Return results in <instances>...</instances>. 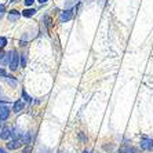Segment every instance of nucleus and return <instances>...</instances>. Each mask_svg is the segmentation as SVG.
Returning <instances> with one entry per match:
<instances>
[{"label": "nucleus", "mask_w": 153, "mask_h": 153, "mask_svg": "<svg viewBox=\"0 0 153 153\" xmlns=\"http://www.w3.org/2000/svg\"><path fill=\"white\" fill-rule=\"evenodd\" d=\"M18 64H19V55H18V53L15 50H13L10 53V62H8L11 71H15L18 68Z\"/></svg>", "instance_id": "nucleus-1"}, {"label": "nucleus", "mask_w": 153, "mask_h": 153, "mask_svg": "<svg viewBox=\"0 0 153 153\" xmlns=\"http://www.w3.org/2000/svg\"><path fill=\"white\" fill-rule=\"evenodd\" d=\"M73 15H75L73 10H64L62 13H61V15H59V21L61 22H68V21H71L72 18H73Z\"/></svg>", "instance_id": "nucleus-2"}, {"label": "nucleus", "mask_w": 153, "mask_h": 153, "mask_svg": "<svg viewBox=\"0 0 153 153\" xmlns=\"http://www.w3.org/2000/svg\"><path fill=\"white\" fill-rule=\"evenodd\" d=\"M21 145H24V141H22V138H19V139H13V141H10V142L7 143V149L14 150V149H18V148H21Z\"/></svg>", "instance_id": "nucleus-3"}, {"label": "nucleus", "mask_w": 153, "mask_h": 153, "mask_svg": "<svg viewBox=\"0 0 153 153\" xmlns=\"http://www.w3.org/2000/svg\"><path fill=\"white\" fill-rule=\"evenodd\" d=\"M141 148H142L143 150H153V139H142L141 141Z\"/></svg>", "instance_id": "nucleus-4"}, {"label": "nucleus", "mask_w": 153, "mask_h": 153, "mask_svg": "<svg viewBox=\"0 0 153 153\" xmlns=\"http://www.w3.org/2000/svg\"><path fill=\"white\" fill-rule=\"evenodd\" d=\"M10 116V109L7 106H0V121H6Z\"/></svg>", "instance_id": "nucleus-5"}, {"label": "nucleus", "mask_w": 153, "mask_h": 153, "mask_svg": "<svg viewBox=\"0 0 153 153\" xmlns=\"http://www.w3.org/2000/svg\"><path fill=\"white\" fill-rule=\"evenodd\" d=\"M19 15H21V13L17 10H11L10 11V14H8V19H10L11 22H15L19 18Z\"/></svg>", "instance_id": "nucleus-6"}, {"label": "nucleus", "mask_w": 153, "mask_h": 153, "mask_svg": "<svg viewBox=\"0 0 153 153\" xmlns=\"http://www.w3.org/2000/svg\"><path fill=\"white\" fill-rule=\"evenodd\" d=\"M24 109V102H22L21 100H18V101H15V103H14V106H13V111L15 112V113H19V112Z\"/></svg>", "instance_id": "nucleus-7"}, {"label": "nucleus", "mask_w": 153, "mask_h": 153, "mask_svg": "<svg viewBox=\"0 0 153 153\" xmlns=\"http://www.w3.org/2000/svg\"><path fill=\"white\" fill-rule=\"evenodd\" d=\"M11 137V130L10 128H3V130H1V132H0V138L1 139H8Z\"/></svg>", "instance_id": "nucleus-8"}, {"label": "nucleus", "mask_w": 153, "mask_h": 153, "mask_svg": "<svg viewBox=\"0 0 153 153\" xmlns=\"http://www.w3.org/2000/svg\"><path fill=\"white\" fill-rule=\"evenodd\" d=\"M121 153H138L137 152L135 148H132V146H128V145H124L123 148L120 149Z\"/></svg>", "instance_id": "nucleus-9"}, {"label": "nucleus", "mask_w": 153, "mask_h": 153, "mask_svg": "<svg viewBox=\"0 0 153 153\" xmlns=\"http://www.w3.org/2000/svg\"><path fill=\"white\" fill-rule=\"evenodd\" d=\"M35 14H36V10H35V8H26V10L22 11V15H24V17H26V18L33 17Z\"/></svg>", "instance_id": "nucleus-10"}, {"label": "nucleus", "mask_w": 153, "mask_h": 153, "mask_svg": "<svg viewBox=\"0 0 153 153\" xmlns=\"http://www.w3.org/2000/svg\"><path fill=\"white\" fill-rule=\"evenodd\" d=\"M44 22H46L47 29H48V30H51V26H53V24H51V22H53V19H51L48 15H46V17H44Z\"/></svg>", "instance_id": "nucleus-11"}, {"label": "nucleus", "mask_w": 153, "mask_h": 153, "mask_svg": "<svg viewBox=\"0 0 153 153\" xmlns=\"http://www.w3.org/2000/svg\"><path fill=\"white\" fill-rule=\"evenodd\" d=\"M6 80H7L8 84H11L13 87H15V85H17V80H15L13 76H6Z\"/></svg>", "instance_id": "nucleus-12"}, {"label": "nucleus", "mask_w": 153, "mask_h": 153, "mask_svg": "<svg viewBox=\"0 0 153 153\" xmlns=\"http://www.w3.org/2000/svg\"><path fill=\"white\" fill-rule=\"evenodd\" d=\"M22 97H24V100H25V101H28V102H32V98H30V97L26 94L25 90H22Z\"/></svg>", "instance_id": "nucleus-13"}, {"label": "nucleus", "mask_w": 153, "mask_h": 153, "mask_svg": "<svg viewBox=\"0 0 153 153\" xmlns=\"http://www.w3.org/2000/svg\"><path fill=\"white\" fill-rule=\"evenodd\" d=\"M6 44H7V39L6 37H0V48H3Z\"/></svg>", "instance_id": "nucleus-14"}, {"label": "nucleus", "mask_w": 153, "mask_h": 153, "mask_svg": "<svg viewBox=\"0 0 153 153\" xmlns=\"http://www.w3.org/2000/svg\"><path fill=\"white\" fill-rule=\"evenodd\" d=\"M19 59H21V66H25V64H26V58L24 57V55H22V57L19 58Z\"/></svg>", "instance_id": "nucleus-15"}, {"label": "nucleus", "mask_w": 153, "mask_h": 153, "mask_svg": "<svg viewBox=\"0 0 153 153\" xmlns=\"http://www.w3.org/2000/svg\"><path fill=\"white\" fill-rule=\"evenodd\" d=\"M0 76H1V77H6V76H7V73H6L4 69H0Z\"/></svg>", "instance_id": "nucleus-16"}, {"label": "nucleus", "mask_w": 153, "mask_h": 153, "mask_svg": "<svg viewBox=\"0 0 153 153\" xmlns=\"http://www.w3.org/2000/svg\"><path fill=\"white\" fill-rule=\"evenodd\" d=\"M33 1H35V0H25V4L26 6H32Z\"/></svg>", "instance_id": "nucleus-17"}, {"label": "nucleus", "mask_w": 153, "mask_h": 153, "mask_svg": "<svg viewBox=\"0 0 153 153\" xmlns=\"http://www.w3.org/2000/svg\"><path fill=\"white\" fill-rule=\"evenodd\" d=\"M4 55H6V54H4V51H3V48H0V61L3 59V57Z\"/></svg>", "instance_id": "nucleus-18"}, {"label": "nucleus", "mask_w": 153, "mask_h": 153, "mask_svg": "<svg viewBox=\"0 0 153 153\" xmlns=\"http://www.w3.org/2000/svg\"><path fill=\"white\" fill-rule=\"evenodd\" d=\"M30 152H32V148H30V146H28V148L24 150V153H30Z\"/></svg>", "instance_id": "nucleus-19"}, {"label": "nucleus", "mask_w": 153, "mask_h": 153, "mask_svg": "<svg viewBox=\"0 0 153 153\" xmlns=\"http://www.w3.org/2000/svg\"><path fill=\"white\" fill-rule=\"evenodd\" d=\"M3 11H4V6L1 4V6H0V17H1V14H3Z\"/></svg>", "instance_id": "nucleus-20"}, {"label": "nucleus", "mask_w": 153, "mask_h": 153, "mask_svg": "<svg viewBox=\"0 0 153 153\" xmlns=\"http://www.w3.org/2000/svg\"><path fill=\"white\" fill-rule=\"evenodd\" d=\"M6 102H10V100H0V103H6Z\"/></svg>", "instance_id": "nucleus-21"}, {"label": "nucleus", "mask_w": 153, "mask_h": 153, "mask_svg": "<svg viewBox=\"0 0 153 153\" xmlns=\"http://www.w3.org/2000/svg\"><path fill=\"white\" fill-rule=\"evenodd\" d=\"M37 1H39V3H47V1H48V0H37Z\"/></svg>", "instance_id": "nucleus-22"}, {"label": "nucleus", "mask_w": 153, "mask_h": 153, "mask_svg": "<svg viewBox=\"0 0 153 153\" xmlns=\"http://www.w3.org/2000/svg\"><path fill=\"white\" fill-rule=\"evenodd\" d=\"M0 153H7V152H6V150H4L3 148H1V146H0Z\"/></svg>", "instance_id": "nucleus-23"}, {"label": "nucleus", "mask_w": 153, "mask_h": 153, "mask_svg": "<svg viewBox=\"0 0 153 153\" xmlns=\"http://www.w3.org/2000/svg\"><path fill=\"white\" fill-rule=\"evenodd\" d=\"M83 153H90V150H84V152H83Z\"/></svg>", "instance_id": "nucleus-24"}]
</instances>
